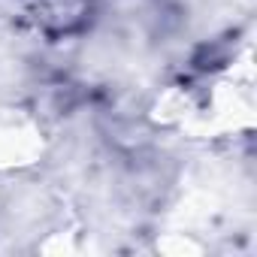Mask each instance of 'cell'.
<instances>
[{
	"label": "cell",
	"instance_id": "1",
	"mask_svg": "<svg viewBox=\"0 0 257 257\" xmlns=\"http://www.w3.org/2000/svg\"><path fill=\"white\" fill-rule=\"evenodd\" d=\"M40 164L73 215V230L103 251H155L191 173L230 137L197 140L155 112L79 100L40 127Z\"/></svg>",
	"mask_w": 257,
	"mask_h": 257
}]
</instances>
